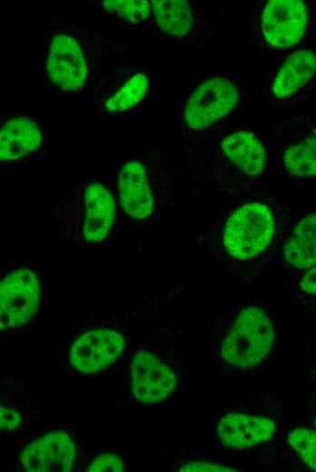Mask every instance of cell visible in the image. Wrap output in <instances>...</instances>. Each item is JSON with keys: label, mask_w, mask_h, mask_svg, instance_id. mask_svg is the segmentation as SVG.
Returning <instances> with one entry per match:
<instances>
[{"label": "cell", "mask_w": 316, "mask_h": 472, "mask_svg": "<svg viewBox=\"0 0 316 472\" xmlns=\"http://www.w3.org/2000/svg\"><path fill=\"white\" fill-rule=\"evenodd\" d=\"M174 372L147 350L139 351L131 367L133 395L144 404L165 399L175 388Z\"/></svg>", "instance_id": "13"}, {"label": "cell", "mask_w": 316, "mask_h": 472, "mask_svg": "<svg viewBox=\"0 0 316 472\" xmlns=\"http://www.w3.org/2000/svg\"><path fill=\"white\" fill-rule=\"evenodd\" d=\"M151 86L152 80L145 69L116 64L95 80L91 91V110L104 117L129 112L144 102Z\"/></svg>", "instance_id": "4"}, {"label": "cell", "mask_w": 316, "mask_h": 472, "mask_svg": "<svg viewBox=\"0 0 316 472\" xmlns=\"http://www.w3.org/2000/svg\"><path fill=\"white\" fill-rule=\"evenodd\" d=\"M287 171L296 177H312L316 172L315 128L289 145L283 152Z\"/></svg>", "instance_id": "19"}, {"label": "cell", "mask_w": 316, "mask_h": 472, "mask_svg": "<svg viewBox=\"0 0 316 472\" xmlns=\"http://www.w3.org/2000/svg\"><path fill=\"white\" fill-rule=\"evenodd\" d=\"M43 282L33 266L19 265L0 280V331L19 329L38 313Z\"/></svg>", "instance_id": "6"}, {"label": "cell", "mask_w": 316, "mask_h": 472, "mask_svg": "<svg viewBox=\"0 0 316 472\" xmlns=\"http://www.w3.org/2000/svg\"><path fill=\"white\" fill-rule=\"evenodd\" d=\"M315 66V55L311 49H301L291 54L281 64L272 82L273 96L283 99L294 94L312 77Z\"/></svg>", "instance_id": "17"}, {"label": "cell", "mask_w": 316, "mask_h": 472, "mask_svg": "<svg viewBox=\"0 0 316 472\" xmlns=\"http://www.w3.org/2000/svg\"><path fill=\"white\" fill-rule=\"evenodd\" d=\"M124 466L123 459L115 453L105 452L96 457L90 464L87 471L90 472H121Z\"/></svg>", "instance_id": "22"}, {"label": "cell", "mask_w": 316, "mask_h": 472, "mask_svg": "<svg viewBox=\"0 0 316 472\" xmlns=\"http://www.w3.org/2000/svg\"><path fill=\"white\" fill-rule=\"evenodd\" d=\"M52 213L56 231L73 246H102L111 238L118 217L110 181L95 171L78 175L55 192Z\"/></svg>", "instance_id": "2"}, {"label": "cell", "mask_w": 316, "mask_h": 472, "mask_svg": "<svg viewBox=\"0 0 316 472\" xmlns=\"http://www.w3.org/2000/svg\"><path fill=\"white\" fill-rule=\"evenodd\" d=\"M274 329L257 306L242 310L221 344V356L230 365L248 369L261 363L274 340Z\"/></svg>", "instance_id": "5"}, {"label": "cell", "mask_w": 316, "mask_h": 472, "mask_svg": "<svg viewBox=\"0 0 316 472\" xmlns=\"http://www.w3.org/2000/svg\"><path fill=\"white\" fill-rule=\"evenodd\" d=\"M125 347L123 336L110 328H94L82 332L70 348V364L84 374L98 372L113 364Z\"/></svg>", "instance_id": "11"}, {"label": "cell", "mask_w": 316, "mask_h": 472, "mask_svg": "<svg viewBox=\"0 0 316 472\" xmlns=\"http://www.w3.org/2000/svg\"><path fill=\"white\" fill-rule=\"evenodd\" d=\"M98 13L114 16L123 23L132 25L148 22L151 18V3L140 1H97L95 2Z\"/></svg>", "instance_id": "20"}, {"label": "cell", "mask_w": 316, "mask_h": 472, "mask_svg": "<svg viewBox=\"0 0 316 472\" xmlns=\"http://www.w3.org/2000/svg\"><path fill=\"white\" fill-rule=\"evenodd\" d=\"M150 33L157 39L175 42L193 33L196 15L187 0H153Z\"/></svg>", "instance_id": "14"}, {"label": "cell", "mask_w": 316, "mask_h": 472, "mask_svg": "<svg viewBox=\"0 0 316 472\" xmlns=\"http://www.w3.org/2000/svg\"><path fill=\"white\" fill-rule=\"evenodd\" d=\"M275 221L264 204L250 202L236 209L224 226L222 241L227 252L249 260L264 251L274 234Z\"/></svg>", "instance_id": "7"}, {"label": "cell", "mask_w": 316, "mask_h": 472, "mask_svg": "<svg viewBox=\"0 0 316 472\" xmlns=\"http://www.w3.org/2000/svg\"><path fill=\"white\" fill-rule=\"evenodd\" d=\"M156 152L123 161L110 181L117 209L135 223L153 218L163 201V166Z\"/></svg>", "instance_id": "3"}, {"label": "cell", "mask_w": 316, "mask_h": 472, "mask_svg": "<svg viewBox=\"0 0 316 472\" xmlns=\"http://www.w3.org/2000/svg\"><path fill=\"white\" fill-rule=\"evenodd\" d=\"M239 99V88L232 80L224 76L210 77L189 93L183 120L190 129L202 130L228 115Z\"/></svg>", "instance_id": "8"}, {"label": "cell", "mask_w": 316, "mask_h": 472, "mask_svg": "<svg viewBox=\"0 0 316 472\" xmlns=\"http://www.w3.org/2000/svg\"><path fill=\"white\" fill-rule=\"evenodd\" d=\"M221 149L224 156L248 176L263 172L266 152L253 133L243 131L232 133L222 140Z\"/></svg>", "instance_id": "16"}, {"label": "cell", "mask_w": 316, "mask_h": 472, "mask_svg": "<svg viewBox=\"0 0 316 472\" xmlns=\"http://www.w3.org/2000/svg\"><path fill=\"white\" fill-rule=\"evenodd\" d=\"M22 421L23 417L17 409L0 403V431L15 430Z\"/></svg>", "instance_id": "23"}, {"label": "cell", "mask_w": 316, "mask_h": 472, "mask_svg": "<svg viewBox=\"0 0 316 472\" xmlns=\"http://www.w3.org/2000/svg\"><path fill=\"white\" fill-rule=\"evenodd\" d=\"M125 50L104 32L54 18L43 63L45 90L51 95L79 101L89 93L106 62L121 57Z\"/></svg>", "instance_id": "1"}, {"label": "cell", "mask_w": 316, "mask_h": 472, "mask_svg": "<svg viewBox=\"0 0 316 472\" xmlns=\"http://www.w3.org/2000/svg\"><path fill=\"white\" fill-rule=\"evenodd\" d=\"M75 444L69 434L54 430L32 441L21 454V464L30 472H68L75 461Z\"/></svg>", "instance_id": "12"}, {"label": "cell", "mask_w": 316, "mask_h": 472, "mask_svg": "<svg viewBox=\"0 0 316 472\" xmlns=\"http://www.w3.org/2000/svg\"><path fill=\"white\" fill-rule=\"evenodd\" d=\"M289 444L300 454L305 464L316 469V435L308 428H298L288 437Z\"/></svg>", "instance_id": "21"}, {"label": "cell", "mask_w": 316, "mask_h": 472, "mask_svg": "<svg viewBox=\"0 0 316 472\" xmlns=\"http://www.w3.org/2000/svg\"><path fill=\"white\" fill-rule=\"evenodd\" d=\"M274 432L272 419L241 413L225 415L217 426L221 442L230 448L252 447L271 439Z\"/></svg>", "instance_id": "15"}, {"label": "cell", "mask_w": 316, "mask_h": 472, "mask_svg": "<svg viewBox=\"0 0 316 472\" xmlns=\"http://www.w3.org/2000/svg\"><path fill=\"white\" fill-rule=\"evenodd\" d=\"M183 472H237L238 470L228 466L218 465L216 463L194 461L187 463L180 467Z\"/></svg>", "instance_id": "24"}, {"label": "cell", "mask_w": 316, "mask_h": 472, "mask_svg": "<svg viewBox=\"0 0 316 472\" xmlns=\"http://www.w3.org/2000/svg\"><path fill=\"white\" fill-rule=\"evenodd\" d=\"M307 21L308 11L303 1L270 0L262 8L261 34L271 47L288 49L301 42Z\"/></svg>", "instance_id": "10"}, {"label": "cell", "mask_w": 316, "mask_h": 472, "mask_svg": "<svg viewBox=\"0 0 316 472\" xmlns=\"http://www.w3.org/2000/svg\"><path fill=\"white\" fill-rule=\"evenodd\" d=\"M52 149L51 135L40 120L28 115L0 119V162L46 155Z\"/></svg>", "instance_id": "9"}, {"label": "cell", "mask_w": 316, "mask_h": 472, "mask_svg": "<svg viewBox=\"0 0 316 472\" xmlns=\"http://www.w3.org/2000/svg\"><path fill=\"white\" fill-rule=\"evenodd\" d=\"M315 214L307 215L284 246L285 260L298 269H311L315 265Z\"/></svg>", "instance_id": "18"}, {"label": "cell", "mask_w": 316, "mask_h": 472, "mask_svg": "<svg viewBox=\"0 0 316 472\" xmlns=\"http://www.w3.org/2000/svg\"><path fill=\"white\" fill-rule=\"evenodd\" d=\"M315 275L316 269L315 267L311 268L308 272L302 277L301 280V287L303 291L309 294L316 293V286H315Z\"/></svg>", "instance_id": "25"}]
</instances>
